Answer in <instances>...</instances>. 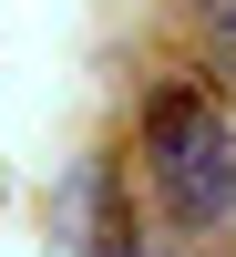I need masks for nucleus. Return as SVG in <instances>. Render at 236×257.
Returning a JSON list of instances; mask_svg holds the SVG:
<instances>
[{
  "mask_svg": "<svg viewBox=\"0 0 236 257\" xmlns=\"http://www.w3.org/2000/svg\"><path fill=\"white\" fill-rule=\"evenodd\" d=\"M195 21H205V41H216V62L236 72V0H195Z\"/></svg>",
  "mask_w": 236,
  "mask_h": 257,
  "instance_id": "obj_2",
  "label": "nucleus"
},
{
  "mask_svg": "<svg viewBox=\"0 0 236 257\" xmlns=\"http://www.w3.org/2000/svg\"><path fill=\"white\" fill-rule=\"evenodd\" d=\"M113 257H185V237H154V226H123Z\"/></svg>",
  "mask_w": 236,
  "mask_h": 257,
  "instance_id": "obj_3",
  "label": "nucleus"
},
{
  "mask_svg": "<svg viewBox=\"0 0 236 257\" xmlns=\"http://www.w3.org/2000/svg\"><path fill=\"white\" fill-rule=\"evenodd\" d=\"M144 165L175 226H236V123L195 82H164L144 103Z\"/></svg>",
  "mask_w": 236,
  "mask_h": 257,
  "instance_id": "obj_1",
  "label": "nucleus"
}]
</instances>
